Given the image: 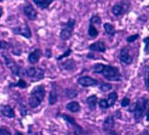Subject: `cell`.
<instances>
[{
  "label": "cell",
  "instance_id": "26",
  "mask_svg": "<svg viewBox=\"0 0 149 135\" xmlns=\"http://www.w3.org/2000/svg\"><path fill=\"white\" fill-rule=\"evenodd\" d=\"M99 105L100 107V109H106L109 108L108 101L106 99H100V102H99Z\"/></svg>",
  "mask_w": 149,
  "mask_h": 135
},
{
  "label": "cell",
  "instance_id": "13",
  "mask_svg": "<svg viewBox=\"0 0 149 135\" xmlns=\"http://www.w3.org/2000/svg\"><path fill=\"white\" fill-rule=\"evenodd\" d=\"M6 63H7V65L10 68V70L13 72V74H16V75H19V67L14 62L9 59V58H7L6 57Z\"/></svg>",
  "mask_w": 149,
  "mask_h": 135
},
{
  "label": "cell",
  "instance_id": "18",
  "mask_svg": "<svg viewBox=\"0 0 149 135\" xmlns=\"http://www.w3.org/2000/svg\"><path fill=\"white\" fill-rule=\"evenodd\" d=\"M118 98V95L116 92H111L110 95H109V98H108V104H109V107H112L114 104H115L116 100Z\"/></svg>",
  "mask_w": 149,
  "mask_h": 135
},
{
  "label": "cell",
  "instance_id": "19",
  "mask_svg": "<svg viewBox=\"0 0 149 135\" xmlns=\"http://www.w3.org/2000/svg\"><path fill=\"white\" fill-rule=\"evenodd\" d=\"M87 103L91 109H95L97 103H98V98H97L96 96H90L87 99Z\"/></svg>",
  "mask_w": 149,
  "mask_h": 135
},
{
  "label": "cell",
  "instance_id": "10",
  "mask_svg": "<svg viewBox=\"0 0 149 135\" xmlns=\"http://www.w3.org/2000/svg\"><path fill=\"white\" fill-rule=\"evenodd\" d=\"M89 50L92 52H100V53H104L106 51V45L102 42H97L92 43L89 46Z\"/></svg>",
  "mask_w": 149,
  "mask_h": 135
},
{
  "label": "cell",
  "instance_id": "9",
  "mask_svg": "<svg viewBox=\"0 0 149 135\" xmlns=\"http://www.w3.org/2000/svg\"><path fill=\"white\" fill-rule=\"evenodd\" d=\"M23 10H24L25 15L30 19H31V20L36 19V18H37V11H36L35 8L32 7L31 5H27V6H25Z\"/></svg>",
  "mask_w": 149,
  "mask_h": 135
},
{
  "label": "cell",
  "instance_id": "3",
  "mask_svg": "<svg viewBox=\"0 0 149 135\" xmlns=\"http://www.w3.org/2000/svg\"><path fill=\"white\" fill-rule=\"evenodd\" d=\"M147 102L148 101L146 98H141L136 102L135 108H134V118L136 120H141L142 117L144 116L145 111L146 109Z\"/></svg>",
  "mask_w": 149,
  "mask_h": 135
},
{
  "label": "cell",
  "instance_id": "1",
  "mask_svg": "<svg viewBox=\"0 0 149 135\" xmlns=\"http://www.w3.org/2000/svg\"><path fill=\"white\" fill-rule=\"evenodd\" d=\"M45 96V90L43 86H38L34 87V89L31 91L30 99H29V104L31 108H37L38 106L41 105Z\"/></svg>",
  "mask_w": 149,
  "mask_h": 135
},
{
  "label": "cell",
  "instance_id": "39",
  "mask_svg": "<svg viewBox=\"0 0 149 135\" xmlns=\"http://www.w3.org/2000/svg\"><path fill=\"white\" fill-rule=\"evenodd\" d=\"M15 135H23V134H22V133H20V132H16V134H15Z\"/></svg>",
  "mask_w": 149,
  "mask_h": 135
},
{
  "label": "cell",
  "instance_id": "2",
  "mask_svg": "<svg viewBox=\"0 0 149 135\" xmlns=\"http://www.w3.org/2000/svg\"><path fill=\"white\" fill-rule=\"evenodd\" d=\"M104 75V77L108 80L111 81H119L121 80V74L118 70V68L111 65H105V68L101 73Z\"/></svg>",
  "mask_w": 149,
  "mask_h": 135
},
{
  "label": "cell",
  "instance_id": "4",
  "mask_svg": "<svg viewBox=\"0 0 149 135\" xmlns=\"http://www.w3.org/2000/svg\"><path fill=\"white\" fill-rule=\"evenodd\" d=\"M74 24H76V20L70 19L67 21L66 23V27L65 29H63L61 31V39L63 41H67L68 39H70L72 34H73V30L74 28Z\"/></svg>",
  "mask_w": 149,
  "mask_h": 135
},
{
  "label": "cell",
  "instance_id": "17",
  "mask_svg": "<svg viewBox=\"0 0 149 135\" xmlns=\"http://www.w3.org/2000/svg\"><path fill=\"white\" fill-rule=\"evenodd\" d=\"M104 30H105V32L107 33V34L110 35V36L115 35V33H116L115 28H114V26L111 23H105L104 24Z\"/></svg>",
  "mask_w": 149,
  "mask_h": 135
},
{
  "label": "cell",
  "instance_id": "34",
  "mask_svg": "<svg viewBox=\"0 0 149 135\" xmlns=\"http://www.w3.org/2000/svg\"><path fill=\"white\" fill-rule=\"evenodd\" d=\"M68 64H69V61H67V63H65V64H63V66H65V69H68ZM71 64H72V65H71V67H69V69H72V68H74V63L72 61L71 62Z\"/></svg>",
  "mask_w": 149,
  "mask_h": 135
},
{
  "label": "cell",
  "instance_id": "8",
  "mask_svg": "<svg viewBox=\"0 0 149 135\" xmlns=\"http://www.w3.org/2000/svg\"><path fill=\"white\" fill-rule=\"evenodd\" d=\"M77 82H78L79 85L82 86V87H92V86H96L97 84H98L97 80L93 79L92 77H89V76L80 77Z\"/></svg>",
  "mask_w": 149,
  "mask_h": 135
},
{
  "label": "cell",
  "instance_id": "23",
  "mask_svg": "<svg viewBox=\"0 0 149 135\" xmlns=\"http://www.w3.org/2000/svg\"><path fill=\"white\" fill-rule=\"evenodd\" d=\"M57 101V94L55 91H51L50 93V98H49V102L51 105H54Z\"/></svg>",
  "mask_w": 149,
  "mask_h": 135
},
{
  "label": "cell",
  "instance_id": "33",
  "mask_svg": "<svg viewBox=\"0 0 149 135\" xmlns=\"http://www.w3.org/2000/svg\"><path fill=\"white\" fill-rule=\"evenodd\" d=\"M71 52H72V51H71V50L69 49V50L67 51V52H65V53H64V54H63V55H61L60 57H58V58H57V60H61V59H63V58L66 57V56H68V55H69V54L71 53Z\"/></svg>",
  "mask_w": 149,
  "mask_h": 135
},
{
  "label": "cell",
  "instance_id": "12",
  "mask_svg": "<svg viewBox=\"0 0 149 135\" xmlns=\"http://www.w3.org/2000/svg\"><path fill=\"white\" fill-rule=\"evenodd\" d=\"M40 57H41V51L40 50H36L32 52L30 55H29V62L31 64H37L38 61L40 60Z\"/></svg>",
  "mask_w": 149,
  "mask_h": 135
},
{
  "label": "cell",
  "instance_id": "27",
  "mask_svg": "<svg viewBox=\"0 0 149 135\" xmlns=\"http://www.w3.org/2000/svg\"><path fill=\"white\" fill-rule=\"evenodd\" d=\"M138 37H139V35L138 34H134V35H133V36H130V37H128L127 38V42H129V43H131V42H134V41H136L137 39H138Z\"/></svg>",
  "mask_w": 149,
  "mask_h": 135
},
{
  "label": "cell",
  "instance_id": "38",
  "mask_svg": "<svg viewBox=\"0 0 149 135\" xmlns=\"http://www.w3.org/2000/svg\"><path fill=\"white\" fill-rule=\"evenodd\" d=\"M109 135H117L115 132H111V133L110 134H109Z\"/></svg>",
  "mask_w": 149,
  "mask_h": 135
},
{
  "label": "cell",
  "instance_id": "28",
  "mask_svg": "<svg viewBox=\"0 0 149 135\" xmlns=\"http://www.w3.org/2000/svg\"><path fill=\"white\" fill-rule=\"evenodd\" d=\"M129 104H130V99L128 98H123V100H122V103H121V105H122V107H127V106H129Z\"/></svg>",
  "mask_w": 149,
  "mask_h": 135
},
{
  "label": "cell",
  "instance_id": "32",
  "mask_svg": "<svg viewBox=\"0 0 149 135\" xmlns=\"http://www.w3.org/2000/svg\"><path fill=\"white\" fill-rule=\"evenodd\" d=\"M0 135H11V133L7 129H0Z\"/></svg>",
  "mask_w": 149,
  "mask_h": 135
},
{
  "label": "cell",
  "instance_id": "7",
  "mask_svg": "<svg viewBox=\"0 0 149 135\" xmlns=\"http://www.w3.org/2000/svg\"><path fill=\"white\" fill-rule=\"evenodd\" d=\"M14 32L17 33V34H19L21 36H23V37H25L27 39H30L31 37V29L27 25H25V24L22 25V26H19L18 28H15Z\"/></svg>",
  "mask_w": 149,
  "mask_h": 135
},
{
  "label": "cell",
  "instance_id": "35",
  "mask_svg": "<svg viewBox=\"0 0 149 135\" xmlns=\"http://www.w3.org/2000/svg\"><path fill=\"white\" fill-rule=\"evenodd\" d=\"M146 87L149 90V72H148V75H147V79H146Z\"/></svg>",
  "mask_w": 149,
  "mask_h": 135
},
{
  "label": "cell",
  "instance_id": "30",
  "mask_svg": "<svg viewBox=\"0 0 149 135\" xmlns=\"http://www.w3.org/2000/svg\"><path fill=\"white\" fill-rule=\"evenodd\" d=\"M9 47V44L6 42L0 41V49H8Z\"/></svg>",
  "mask_w": 149,
  "mask_h": 135
},
{
  "label": "cell",
  "instance_id": "37",
  "mask_svg": "<svg viewBox=\"0 0 149 135\" xmlns=\"http://www.w3.org/2000/svg\"><path fill=\"white\" fill-rule=\"evenodd\" d=\"M3 15V9L0 8V18H1V16Z\"/></svg>",
  "mask_w": 149,
  "mask_h": 135
},
{
  "label": "cell",
  "instance_id": "25",
  "mask_svg": "<svg viewBox=\"0 0 149 135\" xmlns=\"http://www.w3.org/2000/svg\"><path fill=\"white\" fill-rule=\"evenodd\" d=\"M111 85H110V84H106V83H103L101 84V85L100 86V89L101 90V91L103 92H107L109 91V90H111Z\"/></svg>",
  "mask_w": 149,
  "mask_h": 135
},
{
  "label": "cell",
  "instance_id": "5",
  "mask_svg": "<svg viewBox=\"0 0 149 135\" xmlns=\"http://www.w3.org/2000/svg\"><path fill=\"white\" fill-rule=\"evenodd\" d=\"M120 60L123 64H131L133 63V55H132L131 51L128 47H124L122 49L120 53Z\"/></svg>",
  "mask_w": 149,
  "mask_h": 135
},
{
  "label": "cell",
  "instance_id": "22",
  "mask_svg": "<svg viewBox=\"0 0 149 135\" xmlns=\"http://www.w3.org/2000/svg\"><path fill=\"white\" fill-rule=\"evenodd\" d=\"M105 68V64H97L94 67H93V71L97 74H101Z\"/></svg>",
  "mask_w": 149,
  "mask_h": 135
},
{
  "label": "cell",
  "instance_id": "24",
  "mask_svg": "<svg viewBox=\"0 0 149 135\" xmlns=\"http://www.w3.org/2000/svg\"><path fill=\"white\" fill-rule=\"evenodd\" d=\"M101 23V19L99 16H97V15H94L92 16V18L90 19V24H98L100 25Z\"/></svg>",
  "mask_w": 149,
  "mask_h": 135
},
{
  "label": "cell",
  "instance_id": "20",
  "mask_svg": "<svg viewBox=\"0 0 149 135\" xmlns=\"http://www.w3.org/2000/svg\"><path fill=\"white\" fill-rule=\"evenodd\" d=\"M52 1H53V0H34V2H35L39 7H41L42 8H46L51 4Z\"/></svg>",
  "mask_w": 149,
  "mask_h": 135
},
{
  "label": "cell",
  "instance_id": "6",
  "mask_svg": "<svg viewBox=\"0 0 149 135\" xmlns=\"http://www.w3.org/2000/svg\"><path fill=\"white\" fill-rule=\"evenodd\" d=\"M26 75L29 77H33L36 79H42L44 76V72L41 68H35V67H31L26 70Z\"/></svg>",
  "mask_w": 149,
  "mask_h": 135
},
{
  "label": "cell",
  "instance_id": "31",
  "mask_svg": "<svg viewBox=\"0 0 149 135\" xmlns=\"http://www.w3.org/2000/svg\"><path fill=\"white\" fill-rule=\"evenodd\" d=\"M144 42L146 43V48H145V51L146 53H149V37L146 38L144 40Z\"/></svg>",
  "mask_w": 149,
  "mask_h": 135
},
{
  "label": "cell",
  "instance_id": "11",
  "mask_svg": "<svg viewBox=\"0 0 149 135\" xmlns=\"http://www.w3.org/2000/svg\"><path fill=\"white\" fill-rule=\"evenodd\" d=\"M113 127H114V120L112 117L110 116L103 122V130L105 132H110L112 130Z\"/></svg>",
  "mask_w": 149,
  "mask_h": 135
},
{
  "label": "cell",
  "instance_id": "36",
  "mask_svg": "<svg viewBox=\"0 0 149 135\" xmlns=\"http://www.w3.org/2000/svg\"><path fill=\"white\" fill-rule=\"evenodd\" d=\"M146 120H147V121L149 120V107H148V109H147V112H146Z\"/></svg>",
  "mask_w": 149,
  "mask_h": 135
},
{
  "label": "cell",
  "instance_id": "14",
  "mask_svg": "<svg viewBox=\"0 0 149 135\" xmlns=\"http://www.w3.org/2000/svg\"><path fill=\"white\" fill-rule=\"evenodd\" d=\"M1 112L5 117H8V118H14L15 117V112H14L13 109L9 106H4L1 109Z\"/></svg>",
  "mask_w": 149,
  "mask_h": 135
},
{
  "label": "cell",
  "instance_id": "21",
  "mask_svg": "<svg viewBox=\"0 0 149 135\" xmlns=\"http://www.w3.org/2000/svg\"><path fill=\"white\" fill-rule=\"evenodd\" d=\"M88 35L91 37V38H95L99 35V31L98 30L96 29V28L93 26V24H90L89 28H88Z\"/></svg>",
  "mask_w": 149,
  "mask_h": 135
},
{
  "label": "cell",
  "instance_id": "16",
  "mask_svg": "<svg viewBox=\"0 0 149 135\" xmlns=\"http://www.w3.org/2000/svg\"><path fill=\"white\" fill-rule=\"evenodd\" d=\"M66 109L71 112H78L80 110V106L77 101H73L66 105Z\"/></svg>",
  "mask_w": 149,
  "mask_h": 135
},
{
  "label": "cell",
  "instance_id": "29",
  "mask_svg": "<svg viewBox=\"0 0 149 135\" xmlns=\"http://www.w3.org/2000/svg\"><path fill=\"white\" fill-rule=\"evenodd\" d=\"M16 86H17V87H19L20 88H25V87H27V84H26V82H25L24 80L20 79V80L19 81V83L17 84Z\"/></svg>",
  "mask_w": 149,
  "mask_h": 135
},
{
  "label": "cell",
  "instance_id": "15",
  "mask_svg": "<svg viewBox=\"0 0 149 135\" xmlns=\"http://www.w3.org/2000/svg\"><path fill=\"white\" fill-rule=\"evenodd\" d=\"M112 13L115 15V16H120V15H122L123 14L124 12V8H123V6L122 4H116V5H114L113 7H112Z\"/></svg>",
  "mask_w": 149,
  "mask_h": 135
}]
</instances>
